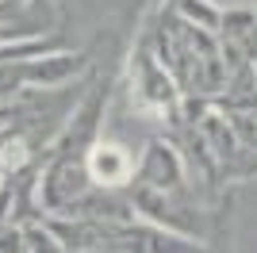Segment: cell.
<instances>
[{"instance_id": "6da1fadb", "label": "cell", "mask_w": 257, "mask_h": 253, "mask_svg": "<svg viewBox=\"0 0 257 253\" xmlns=\"http://www.w3.org/2000/svg\"><path fill=\"white\" fill-rule=\"evenodd\" d=\"M92 173H96L100 180H123L127 177V158L111 146H100L96 154H92Z\"/></svg>"}]
</instances>
